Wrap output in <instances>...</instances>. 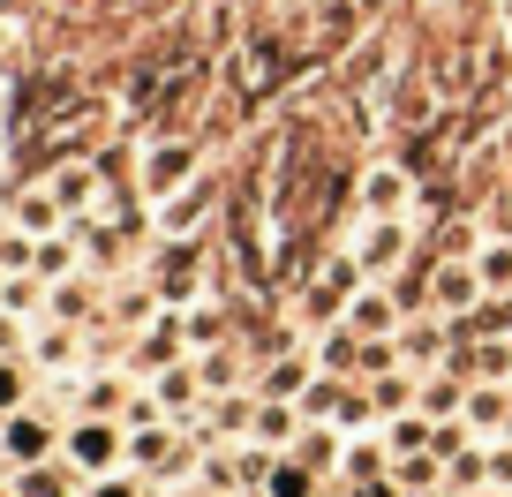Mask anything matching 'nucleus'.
<instances>
[{
	"instance_id": "1",
	"label": "nucleus",
	"mask_w": 512,
	"mask_h": 497,
	"mask_svg": "<svg viewBox=\"0 0 512 497\" xmlns=\"http://www.w3.org/2000/svg\"><path fill=\"white\" fill-rule=\"evenodd\" d=\"M362 287H369V272L354 264V249H347V241H339V249H324V257H317V272H309L302 287L287 294V302H294V317H302L309 332H324V324H339V317H347V302H354Z\"/></svg>"
},
{
	"instance_id": "2",
	"label": "nucleus",
	"mask_w": 512,
	"mask_h": 497,
	"mask_svg": "<svg viewBox=\"0 0 512 497\" xmlns=\"http://www.w3.org/2000/svg\"><path fill=\"white\" fill-rule=\"evenodd\" d=\"M354 211H362V219H415L422 181L407 174L392 151H384V159H362V174H354Z\"/></svg>"
},
{
	"instance_id": "3",
	"label": "nucleus",
	"mask_w": 512,
	"mask_h": 497,
	"mask_svg": "<svg viewBox=\"0 0 512 497\" xmlns=\"http://www.w3.org/2000/svg\"><path fill=\"white\" fill-rule=\"evenodd\" d=\"M347 249H354V264H362L369 279H392V272L422 249V226H415V219H362V211H354Z\"/></svg>"
},
{
	"instance_id": "4",
	"label": "nucleus",
	"mask_w": 512,
	"mask_h": 497,
	"mask_svg": "<svg viewBox=\"0 0 512 497\" xmlns=\"http://www.w3.org/2000/svg\"><path fill=\"white\" fill-rule=\"evenodd\" d=\"M204 174V144H196V136H151L144 144V196L151 204H166V196L174 189H189V181Z\"/></svg>"
},
{
	"instance_id": "5",
	"label": "nucleus",
	"mask_w": 512,
	"mask_h": 497,
	"mask_svg": "<svg viewBox=\"0 0 512 497\" xmlns=\"http://www.w3.org/2000/svg\"><path fill=\"white\" fill-rule=\"evenodd\" d=\"M61 452H68L76 475H113V460H128V437H121L113 415H76L61 430Z\"/></svg>"
},
{
	"instance_id": "6",
	"label": "nucleus",
	"mask_w": 512,
	"mask_h": 497,
	"mask_svg": "<svg viewBox=\"0 0 512 497\" xmlns=\"http://www.w3.org/2000/svg\"><path fill=\"white\" fill-rule=\"evenodd\" d=\"M219 196H226V181H219V174H196L189 189H174L159 211H151V234H159V241H189V234H204V219L219 211Z\"/></svg>"
},
{
	"instance_id": "7",
	"label": "nucleus",
	"mask_w": 512,
	"mask_h": 497,
	"mask_svg": "<svg viewBox=\"0 0 512 497\" xmlns=\"http://www.w3.org/2000/svg\"><path fill=\"white\" fill-rule=\"evenodd\" d=\"M204 234H189V241H166L159 249V264H151V287H159V302H174V309H189V302H204Z\"/></svg>"
},
{
	"instance_id": "8",
	"label": "nucleus",
	"mask_w": 512,
	"mask_h": 497,
	"mask_svg": "<svg viewBox=\"0 0 512 497\" xmlns=\"http://www.w3.org/2000/svg\"><path fill=\"white\" fill-rule=\"evenodd\" d=\"M400 354H407V377H430V369H452V324L437 309L400 324Z\"/></svg>"
},
{
	"instance_id": "9",
	"label": "nucleus",
	"mask_w": 512,
	"mask_h": 497,
	"mask_svg": "<svg viewBox=\"0 0 512 497\" xmlns=\"http://www.w3.org/2000/svg\"><path fill=\"white\" fill-rule=\"evenodd\" d=\"M53 445H61V430H53V415H46V407H16V415L0 422V452H8L16 467H38Z\"/></svg>"
},
{
	"instance_id": "10",
	"label": "nucleus",
	"mask_w": 512,
	"mask_h": 497,
	"mask_svg": "<svg viewBox=\"0 0 512 497\" xmlns=\"http://www.w3.org/2000/svg\"><path fill=\"white\" fill-rule=\"evenodd\" d=\"M475 302H482L475 257H437V272H430V309H437V317H467Z\"/></svg>"
},
{
	"instance_id": "11",
	"label": "nucleus",
	"mask_w": 512,
	"mask_h": 497,
	"mask_svg": "<svg viewBox=\"0 0 512 497\" xmlns=\"http://www.w3.org/2000/svg\"><path fill=\"white\" fill-rule=\"evenodd\" d=\"M339 324H347L354 339H392L407 317H400V302H392V287H384V279H369V287L347 302V317H339Z\"/></svg>"
},
{
	"instance_id": "12",
	"label": "nucleus",
	"mask_w": 512,
	"mask_h": 497,
	"mask_svg": "<svg viewBox=\"0 0 512 497\" xmlns=\"http://www.w3.org/2000/svg\"><path fill=\"white\" fill-rule=\"evenodd\" d=\"M392 68H400V61H392V46H384V38H362L354 53H339V91H362L369 98Z\"/></svg>"
},
{
	"instance_id": "13",
	"label": "nucleus",
	"mask_w": 512,
	"mask_h": 497,
	"mask_svg": "<svg viewBox=\"0 0 512 497\" xmlns=\"http://www.w3.org/2000/svg\"><path fill=\"white\" fill-rule=\"evenodd\" d=\"M302 430H309L302 400H256V422H249V437H256V445L294 452V437H302Z\"/></svg>"
},
{
	"instance_id": "14",
	"label": "nucleus",
	"mask_w": 512,
	"mask_h": 497,
	"mask_svg": "<svg viewBox=\"0 0 512 497\" xmlns=\"http://www.w3.org/2000/svg\"><path fill=\"white\" fill-rule=\"evenodd\" d=\"M415 407H422L430 422L467 415V377H460V369H430V377H415Z\"/></svg>"
},
{
	"instance_id": "15",
	"label": "nucleus",
	"mask_w": 512,
	"mask_h": 497,
	"mask_svg": "<svg viewBox=\"0 0 512 497\" xmlns=\"http://www.w3.org/2000/svg\"><path fill=\"white\" fill-rule=\"evenodd\" d=\"M294 460L317 467L324 482H339V467H347V430H332V422H309V430L294 437Z\"/></svg>"
},
{
	"instance_id": "16",
	"label": "nucleus",
	"mask_w": 512,
	"mask_h": 497,
	"mask_svg": "<svg viewBox=\"0 0 512 497\" xmlns=\"http://www.w3.org/2000/svg\"><path fill=\"white\" fill-rule=\"evenodd\" d=\"M430 272H437V257H430V249H415L400 272L384 279V287H392V302H400V317H422V309H430Z\"/></svg>"
},
{
	"instance_id": "17",
	"label": "nucleus",
	"mask_w": 512,
	"mask_h": 497,
	"mask_svg": "<svg viewBox=\"0 0 512 497\" xmlns=\"http://www.w3.org/2000/svg\"><path fill=\"white\" fill-rule=\"evenodd\" d=\"M475 490H490V437H475L467 452L445 460V497H475Z\"/></svg>"
},
{
	"instance_id": "18",
	"label": "nucleus",
	"mask_w": 512,
	"mask_h": 497,
	"mask_svg": "<svg viewBox=\"0 0 512 497\" xmlns=\"http://www.w3.org/2000/svg\"><path fill=\"white\" fill-rule=\"evenodd\" d=\"M384 475H392V452H384V430L377 437H347V467H339V482H347V490H354V482H384Z\"/></svg>"
},
{
	"instance_id": "19",
	"label": "nucleus",
	"mask_w": 512,
	"mask_h": 497,
	"mask_svg": "<svg viewBox=\"0 0 512 497\" xmlns=\"http://www.w3.org/2000/svg\"><path fill=\"white\" fill-rule=\"evenodd\" d=\"M392 482H400L407 497H445V460H437V452H400V460H392Z\"/></svg>"
},
{
	"instance_id": "20",
	"label": "nucleus",
	"mask_w": 512,
	"mask_h": 497,
	"mask_svg": "<svg viewBox=\"0 0 512 497\" xmlns=\"http://www.w3.org/2000/svg\"><path fill=\"white\" fill-rule=\"evenodd\" d=\"M467 422L475 437H497L512 422V385H467Z\"/></svg>"
},
{
	"instance_id": "21",
	"label": "nucleus",
	"mask_w": 512,
	"mask_h": 497,
	"mask_svg": "<svg viewBox=\"0 0 512 497\" xmlns=\"http://www.w3.org/2000/svg\"><path fill=\"white\" fill-rule=\"evenodd\" d=\"M317 490H324L317 467H302L294 452H279V467L264 475V490H256V497H317Z\"/></svg>"
},
{
	"instance_id": "22",
	"label": "nucleus",
	"mask_w": 512,
	"mask_h": 497,
	"mask_svg": "<svg viewBox=\"0 0 512 497\" xmlns=\"http://www.w3.org/2000/svg\"><path fill=\"white\" fill-rule=\"evenodd\" d=\"M475 272H482V294H512V234H482Z\"/></svg>"
},
{
	"instance_id": "23",
	"label": "nucleus",
	"mask_w": 512,
	"mask_h": 497,
	"mask_svg": "<svg viewBox=\"0 0 512 497\" xmlns=\"http://www.w3.org/2000/svg\"><path fill=\"white\" fill-rule=\"evenodd\" d=\"M430 437H437V422L422 415V407H407V415L384 422V452H392V460H400V452H430Z\"/></svg>"
},
{
	"instance_id": "24",
	"label": "nucleus",
	"mask_w": 512,
	"mask_h": 497,
	"mask_svg": "<svg viewBox=\"0 0 512 497\" xmlns=\"http://www.w3.org/2000/svg\"><path fill=\"white\" fill-rule=\"evenodd\" d=\"M8 211H16V226H23V234H38V241H46L53 226H68V211L53 204V189H31V196H16Z\"/></svg>"
},
{
	"instance_id": "25",
	"label": "nucleus",
	"mask_w": 512,
	"mask_h": 497,
	"mask_svg": "<svg viewBox=\"0 0 512 497\" xmlns=\"http://www.w3.org/2000/svg\"><path fill=\"white\" fill-rule=\"evenodd\" d=\"M128 400H136V392H128L121 377H91V385L76 392V415H113V422H121V415H128Z\"/></svg>"
},
{
	"instance_id": "26",
	"label": "nucleus",
	"mask_w": 512,
	"mask_h": 497,
	"mask_svg": "<svg viewBox=\"0 0 512 497\" xmlns=\"http://www.w3.org/2000/svg\"><path fill=\"white\" fill-rule=\"evenodd\" d=\"M91 309H98V287H91V279H76V272L53 279V317H61V324H83Z\"/></svg>"
},
{
	"instance_id": "27",
	"label": "nucleus",
	"mask_w": 512,
	"mask_h": 497,
	"mask_svg": "<svg viewBox=\"0 0 512 497\" xmlns=\"http://www.w3.org/2000/svg\"><path fill=\"white\" fill-rule=\"evenodd\" d=\"M23 392H31V362H23V354H0V422L23 407Z\"/></svg>"
},
{
	"instance_id": "28",
	"label": "nucleus",
	"mask_w": 512,
	"mask_h": 497,
	"mask_svg": "<svg viewBox=\"0 0 512 497\" xmlns=\"http://www.w3.org/2000/svg\"><path fill=\"white\" fill-rule=\"evenodd\" d=\"M16 497H68V475H53L46 460H38V467H16Z\"/></svg>"
},
{
	"instance_id": "29",
	"label": "nucleus",
	"mask_w": 512,
	"mask_h": 497,
	"mask_svg": "<svg viewBox=\"0 0 512 497\" xmlns=\"http://www.w3.org/2000/svg\"><path fill=\"white\" fill-rule=\"evenodd\" d=\"M490 490L512 497V437H490Z\"/></svg>"
},
{
	"instance_id": "30",
	"label": "nucleus",
	"mask_w": 512,
	"mask_h": 497,
	"mask_svg": "<svg viewBox=\"0 0 512 497\" xmlns=\"http://www.w3.org/2000/svg\"><path fill=\"white\" fill-rule=\"evenodd\" d=\"M83 497H151V490L136 475H91V490H83Z\"/></svg>"
},
{
	"instance_id": "31",
	"label": "nucleus",
	"mask_w": 512,
	"mask_h": 497,
	"mask_svg": "<svg viewBox=\"0 0 512 497\" xmlns=\"http://www.w3.org/2000/svg\"><path fill=\"white\" fill-rule=\"evenodd\" d=\"M347 497H407V490H400V482H392V475H384V482H354Z\"/></svg>"
},
{
	"instance_id": "32",
	"label": "nucleus",
	"mask_w": 512,
	"mask_h": 497,
	"mask_svg": "<svg viewBox=\"0 0 512 497\" xmlns=\"http://www.w3.org/2000/svg\"><path fill=\"white\" fill-rule=\"evenodd\" d=\"M0 354H23V332H16V317L0 309Z\"/></svg>"
},
{
	"instance_id": "33",
	"label": "nucleus",
	"mask_w": 512,
	"mask_h": 497,
	"mask_svg": "<svg viewBox=\"0 0 512 497\" xmlns=\"http://www.w3.org/2000/svg\"><path fill=\"white\" fill-rule=\"evenodd\" d=\"M317 497H347V482H324V490H317Z\"/></svg>"
},
{
	"instance_id": "34",
	"label": "nucleus",
	"mask_w": 512,
	"mask_h": 497,
	"mask_svg": "<svg viewBox=\"0 0 512 497\" xmlns=\"http://www.w3.org/2000/svg\"><path fill=\"white\" fill-rule=\"evenodd\" d=\"M189 497H219V490H189Z\"/></svg>"
},
{
	"instance_id": "35",
	"label": "nucleus",
	"mask_w": 512,
	"mask_h": 497,
	"mask_svg": "<svg viewBox=\"0 0 512 497\" xmlns=\"http://www.w3.org/2000/svg\"><path fill=\"white\" fill-rule=\"evenodd\" d=\"M475 497H497V490H475Z\"/></svg>"
}]
</instances>
